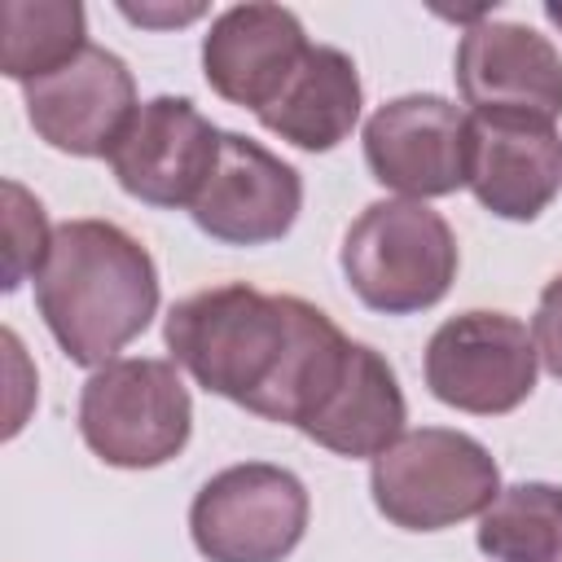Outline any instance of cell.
Returning a JSON list of instances; mask_svg holds the SVG:
<instances>
[{
	"label": "cell",
	"mask_w": 562,
	"mask_h": 562,
	"mask_svg": "<svg viewBox=\"0 0 562 562\" xmlns=\"http://www.w3.org/2000/svg\"><path fill=\"white\" fill-rule=\"evenodd\" d=\"M307 487L268 461L228 465L189 505V531L206 562H281L307 531Z\"/></svg>",
	"instance_id": "6"
},
{
	"label": "cell",
	"mask_w": 562,
	"mask_h": 562,
	"mask_svg": "<svg viewBox=\"0 0 562 562\" xmlns=\"http://www.w3.org/2000/svg\"><path fill=\"white\" fill-rule=\"evenodd\" d=\"M536 342L518 316L461 312L426 342V386L439 404L496 417L536 391Z\"/></svg>",
	"instance_id": "7"
},
{
	"label": "cell",
	"mask_w": 562,
	"mask_h": 562,
	"mask_svg": "<svg viewBox=\"0 0 562 562\" xmlns=\"http://www.w3.org/2000/svg\"><path fill=\"white\" fill-rule=\"evenodd\" d=\"M562 189V140L549 123L474 119L470 193L501 220H536Z\"/></svg>",
	"instance_id": "14"
},
{
	"label": "cell",
	"mask_w": 562,
	"mask_h": 562,
	"mask_svg": "<svg viewBox=\"0 0 562 562\" xmlns=\"http://www.w3.org/2000/svg\"><path fill=\"white\" fill-rule=\"evenodd\" d=\"M189 386L171 360L123 356L83 382L79 435L105 465L154 470L189 443Z\"/></svg>",
	"instance_id": "5"
},
{
	"label": "cell",
	"mask_w": 562,
	"mask_h": 562,
	"mask_svg": "<svg viewBox=\"0 0 562 562\" xmlns=\"http://www.w3.org/2000/svg\"><path fill=\"white\" fill-rule=\"evenodd\" d=\"M53 246L44 206L18 184L4 180V290H18L26 277H40Z\"/></svg>",
	"instance_id": "19"
},
{
	"label": "cell",
	"mask_w": 562,
	"mask_h": 562,
	"mask_svg": "<svg viewBox=\"0 0 562 562\" xmlns=\"http://www.w3.org/2000/svg\"><path fill=\"white\" fill-rule=\"evenodd\" d=\"M531 342H536V356L544 360V369L562 382V272L540 290L536 321H531Z\"/></svg>",
	"instance_id": "20"
},
{
	"label": "cell",
	"mask_w": 562,
	"mask_h": 562,
	"mask_svg": "<svg viewBox=\"0 0 562 562\" xmlns=\"http://www.w3.org/2000/svg\"><path fill=\"white\" fill-rule=\"evenodd\" d=\"M479 549L492 562H562V487H501L479 518Z\"/></svg>",
	"instance_id": "18"
},
{
	"label": "cell",
	"mask_w": 562,
	"mask_h": 562,
	"mask_svg": "<svg viewBox=\"0 0 562 562\" xmlns=\"http://www.w3.org/2000/svg\"><path fill=\"white\" fill-rule=\"evenodd\" d=\"M474 114L435 92H408L378 105L364 123V162L378 184L422 202L470 184Z\"/></svg>",
	"instance_id": "8"
},
{
	"label": "cell",
	"mask_w": 562,
	"mask_h": 562,
	"mask_svg": "<svg viewBox=\"0 0 562 562\" xmlns=\"http://www.w3.org/2000/svg\"><path fill=\"white\" fill-rule=\"evenodd\" d=\"M202 13V4H189V9H132L123 4V18L132 22H193Z\"/></svg>",
	"instance_id": "21"
},
{
	"label": "cell",
	"mask_w": 562,
	"mask_h": 562,
	"mask_svg": "<svg viewBox=\"0 0 562 562\" xmlns=\"http://www.w3.org/2000/svg\"><path fill=\"white\" fill-rule=\"evenodd\" d=\"M303 206V180L259 140L224 132L220 162L189 206L193 224L224 246H263L290 233Z\"/></svg>",
	"instance_id": "12"
},
{
	"label": "cell",
	"mask_w": 562,
	"mask_h": 562,
	"mask_svg": "<svg viewBox=\"0 0 562 562\" xmlns=\"http://www.w3.org/2000/svg\"><path fill=\"white\" fill-rule=\"evenodd\" d=\"M35 303L57 347L88 369L123 351L158 312V268L149 250L110 220H66L53 228L35 277Z\"/></svg>",
	"instance_id": "2"
},
{
	"label": "cell",
	"mask_w": 562,
	"mask_h": 562,
	"mask_svg": "<svg viewBox=\"0 0 562 562\" xmlns=\"http://www.w3.org/2000/svg\"><path fill=\"white\" fill-rule=\"evenodd\" d=\"M338 263L364 307L408 316L448 294L457 277V237L426 202L382 198L351 220Z\"/></svg>",
	"instance_id": "3"
},
{
	"label": "cell",
	"mask_w": 562,
	"mask_h": 562,
	"mask_svg": "<svg viewBox=\"0 0 562 562\" xmlns=\"http://www.w3.org/2000/svg\"><path fill=\"white\" fill-rule=\"evenodd\" d=\"M360 101L364 92H360L356 61L342 48L307 44L285 88L259 110V123L307 154H325L351 136L360 119Z\"/></svg>",
	"instance_id": "15"
},
{
	"label": "cell",
	"mask_w": 562,
	"mask_h": 562,
	"mask_svg": "<svg viewBox=\"0 0 562 562\" xmlns=\"http://www.w3.org/2000/svg\"><path fill=\"white\" fill-rule=\"evenodd\" d=\"M88 48L83 9L75 0H4L0 4V70L35 83Z\"/></svg>",
	"instance_id": "17"
},
{
	"label": "cell",
	"mask_w": 562,
	"mask_h": 562,
	"mask_svg": "<svg viewBox=\"0 0 562 562\" xmlns=\"http://www.w3.org/2000/svg\"><path fill=\"white\" fill-rule=\"evenodd\" d=\"M303 53H307V35L290 9L233 4L211 22L202 40V70L224 101L259 114L285 88Z\"/></svg>",
	"instance_id": "13"
},
{
	"label": "cell",
	"mask_w": 562,
	"mask_h": 562,
	"mask_svg": "<svg viewBox=\"0 0 562 562\" xmlns=\"http://www.w3.org/2000/svg\"><path fill=\"white\" fill-rule=\"evenodd\" d=\"M136 79L127 61L101 44H88L61 70L26 83V119L61 154L110 158L136 114Z\"/></svg>",
	"instance_id": "11"
},
{
	"label": "cell",
	"mask_w": 562,
	"mask_h": 562,
	"mask_svg": "<svg viewBox=\"0 0 562 562\" xmlns=\"http://www.w3.org/2000/svg\"><path fill=\"white\" fill-rule=\"evenodd\" d=\"M369 492L386 522L404 531H443L483 518L501 496V470L479 439L448 426H422L373 457Z\"/></svg>",
	"instance_id": "4"
},
{
	"label": "cell",
	"mask_w": 562,
	"mask_h": 562,
	"mask_svg": "<svg viewBox=\"0 0 562 562\" xmlns=\"http://www.w3.org/2000/svg\"><path fill=\"white\" fill-rule=\"evenodd\" d=\"M224 132L189 97L145 101L110 149L123 193L149 206H193L220 162Z\"/></svg>",
	"instance_id": "10"
},
{
	"label": "cell",
	"mask_w": 562,
	"mask_h": 562,
	"mask_svg": "<svg viewBox=\"0 0 562 562\" xmlns=\"http://www.w3.org/2000/svg\"><path fill=\"white\" fill-rule=\"evenodd\" d=\"M544 18H549V22L562 31V0H549V4H544Z\"/></svg>",
	"instance_id": "22"
},
{
	"label": "cell",
	"mask_w": 562,
	"mask_h": 562,
	"mask_svg": "<svg viewBox=\"0 0 562 562\" xmlns=\"http://www.w3.org/2000/svg\"><path fill=\"white\" fill-rule=\"evenodd\" d=\"M303 435L338 457H378L404 435V391L395 369L373 347L356 342L338 386L325 395Z\"/></svg>",
	"instance_id": "16"
},
{
	"label": "cell",
	"mask_w": 562,
	"mask_h": 562,
	"mask_svg": "<svg viewBox=\"0 0 562 562\" xmlns=\"http://www.w3.org/2000/svg\"><path fill=\"white\" fill-rule=\"evenodd\" d=\"M162 338L198 386L294 430L316 417L356 347L307 299L263 294L246 281L180 299Z\"/></svg>",
	"instance_id": "1"
},
{
	"label": "cell",
	"mask_w": 562,
	"mask_h": 562,
	"mask_svg": "<svg viewBox=\"0 0 562 562\" xmlns=\"http://www.w3.org/2000/svg\"><path fill=\"white\" fill-rule=\"evenodd\" d=\"M457 88L474 119L549 123L562 114V53L522 22H474L457 44Z\"/></svg>",
	"instance_id": "9"
}]
</instances>
